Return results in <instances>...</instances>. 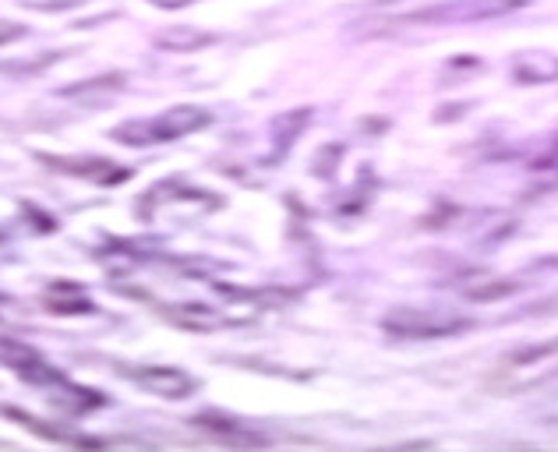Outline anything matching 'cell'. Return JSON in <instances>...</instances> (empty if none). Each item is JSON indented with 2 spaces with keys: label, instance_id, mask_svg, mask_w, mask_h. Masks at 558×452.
Returning a JSON list of instances; mask_svg holds the SVG:
<instances>
[{
  "label": "cell",
  "instance_id": "52a82bcc",
  "mask_svg": "<svg viewBox=\"0 0 558 452\" xmlns=\"http://www.w3.org/2000/svg\"><path fill=\"white\" fill-rule=\"evenodd\" d=\"M191 425H195L198 431H205L219 445H233V449H258V445H266V435L244 428L241 420L223 417V414H198V417H191Z\"/></svg>",
  "mask_w": 558,
  "mask_h": 452
},
{
  "label": "cell",
  "instance_id": "9c48e42d",
  "mask_svg": "<svg viewBox=\"0 0 558 452\" xmlns=\"http://www.w3.org/2000/svg\"><path fill=\"white\" fill-rule=\"evenodd\" d=\"M43 304H47L53 315H89V311H96L93 301L85 297V290L78 283H53L47 294H43Z\"/></svg>",
  "mask_w": 558,
  "mask_h": 452
},
{
  "label": "cell",
  "instance_id": "8fae6325",
  "mask_svg": "<svg viewBox=\"0 0 558 452\" xmlns=\"http://www.w3.org/2000/svg\"><path fill=\"white\" fill-rule=\"evenodd\" d=\"M517 78L526 85L558 82V57L555 53H523L517 61Z\"/></svg>",
  "mask_w": 558,
  "mask_h": 452
},
{
  "label": "cell",
  "instance_id": "5b68a950",
  "mask_svg": "<svg viewBox=\"0 0 558 452\" xmlns=\"http://www.w3.org/2000/svg\"><path fill=\"white\" fill-rule=\"evenodd\" d=\"M128 375L135 378V382L145 392H153V396H159V400H184L198 386L187 371L167 368V364H149V368H128Z\"/></svg>",
  "mask_w": 558,
  "mask_h": 452
},
{
  "label": "cell",
  "instance_id": "5bb4252c",
  "mask_svg": "<svg viewBox=\"0 0 558 452\" xmlns=\"http://www.w3.org/2000/svg\"><path fill=\"white\" fill-rule=\"evenodd\" d=\"M22 8H33V11H43V14H57V11H75L82 8L85 0H19Z\"/></svg>",
  "mask_w": 558,
  "mask_h": 452
},
{
  "label": "cell",
  "instance_id": "277c9868",
  "mask_svg": "<svg viewBox=\"0 0 558 452\" xmlns=\"http://www.w3.org/2000/svg\"><path fill=\"white\" fill-rule=\"evenodd\" d=\"M526 0H460V4L410 14V22H488L520 11Z\"/></svg>",
  "mask_w": 558,
  "mask_h": 452
},
{
  "label": "cell",
  "instance_id": "ba28073f",
  "mask_svg": "<svg viewBox=\"0 0 558 452\" xmlns=\"http://www.w3.org/2000/svg\"><path fill=\"white\" fill-rule=\"evenodd\" d=\"M0 357H4L8 368H14L22 378H28V382L36 386H47V382H64L61 375H57L47 361H43L39 354L28 343H19V340H0Z\"/></svg>",
  "mask_w": 558,
  "mask_h": 452
},
{
  "label": "cell",
  "instance_id": "8992f818",
  "mask_svg": "<svg viewBox=\"0 0 558 452\" xmlns=\"http://www.w3.org/2000/svg\"><path fill=\"white\" fill-rule=\"evenodd\" d=\"M39 163L64 170V173H75V178H85L93 184H121L131 178V170L110 163V159H99V156H39Z\"/></svg>",
  "mask_w": 558,
  "mask_h": 452
},
{
  "label": "cell",
  "instance_id": "6da1fadb",
  "mask_svg": "<svg viewBox=\"0 0 558 452\" xmlns=\"http://www.w3.org/2000/svg\"><path fill=\"white\" fill-rule=\"evenodd\" d=\"M213 121L209 110L202 107H173L167 113L153 117V121H128L121 127H113V138L124 145H163V142H178L184 135H195L205 124Z\"/></svg>",
  "mask_w": 558,
  "mask_h": 452
},
{
  "label": "cell",
  "instance_id": "2e32d148",
  "mask_svg": "<svg viewBox=\"0 0 558 452\" xmlns=\"http://www.w3.org/2000/svg\"><path fill=\"white\" fill-rule=\"evenodd\" d=\"M156 8H163V11H173V8H187V4H195V0H153Z\"/></svg>",
  "mask_w": 558,
  "mask_h": 452
},
{
  "label": "cell",
  "instance_id": "7c38bea8",
  "mask_svg": "<svg viewBox=\"0 0 558 452\" xmlns=\"http://www.w3.org/2000/svg\"><path fill=\"white\" fill-rule=\"evenodd\" d=\"M167 315H170V322L195 329V332H209V329H219L230 322V318L216 315L213 308H205V304H178V308H170Z\"/></svg>",
  "mask_w": 558,
  "mask_h": 452
},
{
  "label": "cell",
  "instance_id": "3957f363",
  "mask_svg": "<svg viewBox=\"0 0 558 452\" xmlns=\"http://www.w3.org/2000/svg\"><path fill=\"white\" fill-rule=\"evenodd\" d=\"M381 326L400 340H438V337H452V332L466 329L463 318H446V315H432V311H417V308L392 311Z\"/></svg>",
  "mask_w": 558,
  "mask_h": 452
},
{
  "label": "cell",
  "instance_id": "4fadbf2b",
  "mask_svg": "<svg viewBox=\"0 0 558 452\" xmlns=\"http://www.w3.org/2000/svg\"><path fill=\"white\" fill-rule=\"evenodd\" d=\"M121 85H124V75H99L93 82H75V85H68V89H61L64 99H107L113 93H121Z\"/></svg>",
  "mask_w": 558,
  "mask_h": 452
},
{
  "label": "cell",
  "instance_id": "9a60e30c",
  "mask_svg": "<svg viewBox=\"0 0 558 452\" xmlns=\"http://www.w3.org/2000/svg\"><path fill=\"white\" fill-rule=\"evenodd\" d=\"M22 36H25V28H22V25H0V47H4V42L22 39Z\"/></svg>",
  "mask_w": 558,
  "mask_h": 452
},
{
  "label": "cell",
  "instance_id": "7a4b0ae2",
  "mask_svg": "<svg viewBox=\"0 0 558 452\" xmlns=\"http://www.w3.org/2000/svg\"><path fill=\"white\" fill-rule=\"evenodd\" d=\"M555 371H558V340L537 343V346L517 350V354H509L502 364H498L495 389H502V392H526V389L545 386Z\"/></svg>",
  "mask_w": 558,
  "mask_h": 452
},
{
  "label": "cell",
  "instance_id": "30bf717a",
  "mask_svg": "<svg viewBox=\"0 0 558 452\" xmlns=\"http://www.w3.org/2000/svg\"><path fill=\"white\" fill-rule=\"evenodd\" d=\"M216 42L213 33H202V28H191V25H173V28H163V33L156 36V47L163 50H173V53H191V50H202Z\"/></svg>",
  "mask_w": 558,
  "mask_h": 452
}]
</instances>
